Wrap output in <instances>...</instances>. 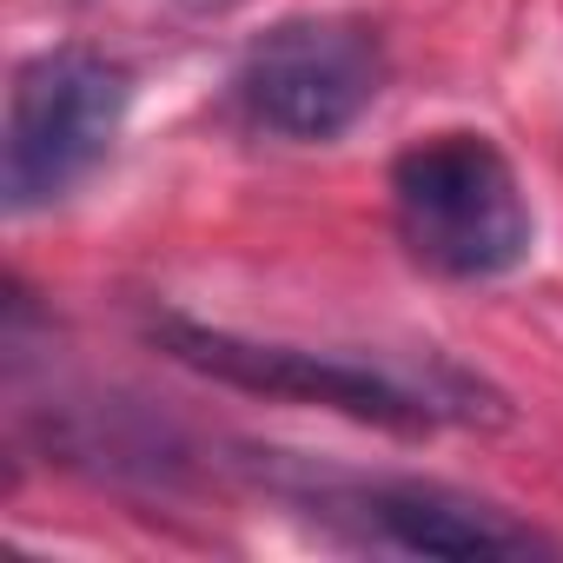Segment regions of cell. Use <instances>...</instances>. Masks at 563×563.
<instances>
[{
  "instance_id": "6da1fadb",
  "label": "cell",
  "mask_w": 563,
  "mask_h": 563,
  "mask_svg": "<svg viewBox=\"0 0 563 563\" xmlns=\"http://www.w3.org/2000/svg\"><path fill=\"white\" fill-rule=\"evenodd\" d=\"M159 352L179 358L186 372L252 391V398H292V405H319L378 431H405L424 438L438 424H471V418H497L484 411V391L464 385L457 372H431L411 378L398 365H372L352 352H312V345H286V339H245L225 325H192V319H159L153 325Z\"/></svg>"
},
{
  "instance_id": "7a4b0ae2",
  "label": "cell",
  "mask_w": 563,
  "mask_h": 563,
  "mask_svg": "<svg viewBox=\"0 0 563 563\" xmlns=\"http://www.w3.org/2000/svg\"><path fill=\"white\" fill-rule=\"evenodd\" d=\"M391 225L424 272L457 286L517 272L537 245L523 179L484 133H431L405 146L391 159Z\"/></svg>"
},
{
  "instance_id": "3957f363",
  "label": "cell",
  "mask_w": 563,
  "mask_h": 563,
  "mask_svg": "<svg viewBox=\"0 0 563 563\" xmlns=\"http://www.w3.org/2000/svg\"><path fill=\"white\" fill-rule=\"evenodd\" d=\"M133 80L93 47H47L8 87V133H0V192L8 212H41L67 199L120 140Z\"/></svg>"
},
{
  "instance_id": "5b68a950",
  "label": "cell",
  "mask_w": 563,
  "mask_h": 563,
  "mask_svg": "<svg viewBox=\"0 0 563 563\" xmlns=\"http://www.w3.org/2000/svg\"><path fill=\"white\" fill-rule=\"evenodd\" d=\"M325 510L352 517L372 543L411 550V556H537V550H550V537H537L510 510L477 504L451 484H424V477L345 484L339 497H325Z\"/></svg>"
},
{
  "instance_id": "277c9868",
  "label": "cell",
  "mask_w": 563,
  "mask_h": 563,
  "mask_svg": "<svg viewBox=\"0 0 563 563\" xmlns=\"http://www.w3.org/2000/svg\"><path fill=\"white\" fill-rule=\"evenodd\" d=\"M378 93H385L378 34L358 21H319V14L265 27L232 74V100L245 126L286 146H325L352 133Z\"/></svg>"
}]
</instances>
